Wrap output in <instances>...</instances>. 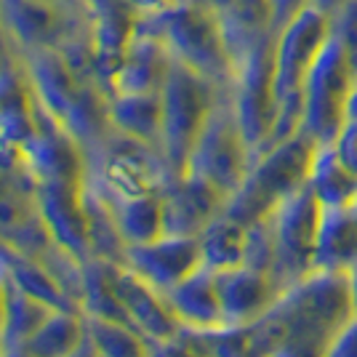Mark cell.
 Wrapping results in <instances>:
<instances>
[{"instance_id":"6da1fadb","label":"cell","mask_w":357,"mask_h":357,"mask_svg":"<svg viewBox=\"0 0 357 357\" xmlns=\"http://www.w3.org/2000/svg\"><path fill=\"white\" fill-rule=\"evenodd\" d=\"M352 317L349 269H314L248 328L269 357H328L333 339Z\"/></svg>"},{"instance_id":"603a6c76","label":"cell","mask_w":357,"mask_h":357,"mask_svg":"<svg viewBox=\"0 0 357 357\" xmlns=\"http://www.w3.org/2000/svg\"><path fill=\"white\" fill-rule=\"evenodd\" d=\"M51 304H45L40 298L30 296L27 291H22L19 285L8 280V296H6V323H3V339L0 349H22L27 339L38 328L43 326V320L51 314Z\"/></svg>"},{"instance_id":"44dd1931","label":"cell","mask_w":357,"mask_h":357,"mask_svg":"<svg viewBox=\"0 0 357 357\" xmlns=\"http://www.w3.org/2000/svg\"><path fill=\"white\" fill-rule=\"evenodd\" d=\"M86 342V314L80 310H51L43 326L22 347L30 357H70Z\"/></svg>"},{"instance_id":"4dcf8cb0","label":"cell","mask_w":357,"mask_h":357,"mask_svg":"<svg viewBox=\"0 0 357 357\" xmlns=\"http://www.w3.org/2000/svg\"><path fill=\"white\" fill-rule=\"evenodd\" d=\"M328 357H357V317H352L333 339Z\"/></svg>"},{"instance_id":"1f68e13d","label":"cell","mask_w":357,"mask_h":357,"mask_svg":"<svg viewBox=\"0 0 357 357\" xmlns=\"http://www.w3.org/2000/svg\"><path fill=\"white\" fill-rule=\"evenodd\" d=\"M178 3H192V6H200V8H208L216 16H224L235 8L240 0H178Z\"/></svg>"},{"instance_id":"ba28073f","label":"cell","mask_w":357,"mask_h":357,"mask_svg":"<svg viewBox=\"0 0 357 357\" xmlns=\"http://www.w3.org/2000/svg\"><path fill=\"white\" fill-rule=\"evenodd\" d=\"M323 216L326 206L310 181L298 192L285 197L272 213V229H275L272 280L280 288V294L314 272V253H317Z\"/></svg>"},{"instance_id":"8fae6325","label":"cell","mask_w":357,"mask_h":357,"mask_svg":"<svg viewBox=\"0 0 357 357\" xmlns=\"http://www.w3.org/2000/svg\"><path fill=\"white\" fill-rule=\"evenodd\" d=\"M83 187H86V178L83 181H38L35 184V203H38L48 235L61 251L75 256L77 261L91 259Z\"/></svg>"},{"instance_id":"3957f363","label":"cell","mask_w":357,"mask_h":357,"mask_svg":"<svg viewBox=\"0 0 357 357\" xmlns=\"http://www.w3.org/2000/svg\"><path fill=\"white\" fill-rule=\"evenodd\" d=\"M136 24L155 32L171 59L192 67L219 86H232L235 61L224 38L222 19L213 11L192 3H176L160 14L136 16Z\"/></svg>"},{"instance_id":"277c9868","label":"cell","mask_w":357,"mask_h":357,"mask_svg":"<svg viewBox=\"0 0 357 357\" xmlns=\"http://www.w3.org/2000/svg\"><path fill=\"white\" fill-rule=\"evenodd\" d=\"M224 89L229 86H219L192 67L171 59L160 89V105H163L160 152L174 176L184 174L195 142L203 131L211 109L222 99Z\"/></svg>"},{"instance_id":"9a60e30c","label":"cell","mask_w":357,"mask_h":357,"mask_svg":"<svg viewBox=\"0 0 357 357\" xmlns=\"http://www.w3.org/2000/svg\"><path fill=\"white\" fill-rule=\"evenodd\" d=\"M171 67V54L155 32L139 27L134 22V32L126 43L118 70L109 77L107 96L120 93H158Z\"/></svg>"},{"instance_id":"52a82bcc","label":"cell","mask_w":357,"mask_h":357,"mask_svg":"<svg viewBox=\"0 0 357 357\" xmlns=\"http://www.w3.org/2000/svg\"><path fill=\"white\" fill-rule=\"evenodd\" d=\"M229 96L238 112L243 136L253 158L267 147L269 131L278 115L275 93V32H261L235 61Z\"/></svg>"},{"instance_id":"7402d4cb","label":"cell","mask_w":357,"mask_h":357,"mask_svg":"<svg viewBox=\"0 0 357 357\" xmlns=\"http://www.w3.org/2000/svg\"><path fill=\"white\" fill-rule=\"evenodd\" d=\"M245 238H248V227L229 219L227 213L216 216L197 235L200 253H203V267L213 269V272L240 267L245 261Z\"/></svg>"},{"instance_id":"484cf974","label":"cell","mask_w":357,"mask_h":357,"mask_svg":"<svg viewBox=\"0 0 357 357\" xmlns=\"http://www.w3.org/2000/svg\"><path fill=\"white\" fill-rule=\"evenodd\" d=\"M245 267L272 275L275 269V229H272V216L261 219L248 227L245 238Z\"/></svg>"},{"instance_id":"74e56055","label":"cell","mask_w":357,"mask_h":357,"mask_svg":"<svg viewBox=\"0 0 357 357\" xmlns=\"http://www.w3.org/2000/svg\"><path fill=\"white\" fill-rule=\"evenodd\" d=\"M352 208H355V213H357V200H355V206H352Z\"/></svg>"},{"instance_id":"f35d334b","label":"cell","mask_w":357,"mask_h":357,"mask_svg":"<svg viewBox=\"0 0 357 357\" xmlns=\"http://www.w3.org/2000/svg\"><path fill=\"white\" fill-rule=\"evenodd\" d=\"M0 357H3V349H0Z\"/></svg>"},{"instance_id":"2e32d148","label":"cell","mask_w":357,"mask_h":357,"mask_svg":"<svg viewBox=\"0 0 357 357\" xmlns=\"http://www.w3.org/2000/svg\"><path fill=\"white\" fill-rule=\"evenodd\" d=\"M213 278H216V291L222 298L224 326H253L280 298V288L275 285L272 275L256 272L245 264L219 269L213 272Z\"/></svg>"},{"instance_id":"f546056e","label":"cell","mask_w":357,"mask_h":357,"mask_svg":"<svg viewBox=\"0 0 357 357\" xmlns=\"http://www.w3.org/2000/svg\"><path fill=\"white\" fill-rule=\"evenodd\" d=\"M307 6H310V0H267L269 30L278 35V32L283 30L285 24L294 19V16L301 14Z\"/></svg>"},{"instance_id":"ffe728a7","label":"cell","mask_w":357,"mask_h":357,"mask_svg":"<svg viewBox=\"0 0 357 357\" xmlns=\"http://www.w3.org/2000/svg\"><path fill=\"white\" fill-rule=\"evenodd\" d=\"M357 261V213L355 208H326L314 269H349Z\"/></svg>"},{"instance_id":"836d02e7","label":"cell","mask_w":357,"mask_h":357,"mask_svg":"<svg viewBox=\"0 0 357 357\" xmlns=\"http://www.w3.org/2000/svg\"><path fill=\"white\" fill-rule=\"evenodd\" d=\"M6 296H8V278L0 267V339H3V323H6Z\"/></svg>"},{"instance_id":"83f0119b","label":"cell","mask_w":357,"mask_h":357,"mask_svg":"<svg viewBox=\"0 0 357 357\" xmlns=\"http://www.w3.org/2000/svg\"><path fill=\"white\" fill-rule=\"evenodd\" d=\"M331 147H333V152L342 160L344 168L357 176V118L344 120L342 131L331 142Z\"/></svg>"},{"instance_id":"ac0fdd59","label":"cell","mask_w":357,"mask_h":357,"mask_svg":"<svg viewBox=\"0 0 357 357\" xmlns=\"http://www.w3.org/2000/svg\"><path fill=\"white\" fill-rule=\"evenodd\" d=\"M89 181V178H86ZM91 184V181H89ZM93 187V184H91ZM96 190V187H93ZM96 195L105 200L107 211L112 216V222L118 227L120 238L126 245L136 243H149L158 240L163 232V195L149 192L136 195V197H118V195H107L96 190Z\"/></svg>"},{"instance_id":"d6986e66","label":"cell","mask_w":357,"mask_h":357,"mask_svg":"<svg viewBox=\"0 0 357 357\" xmlns=\"http://www.w3.org/2000/svg\"><path fill=\"white\" fill-rule=\"evenodd\" d=\"M107 115L112 131L160 149L163 136V105L158 93H120L109 96Z\"/></svg>"},{"instance_id":"e0dca14e","label":"cell","mask_w":357,"mask_h":357,"mask_svg":"<svg viewBox=\"0 0 357 357\" xmlns=\"http://www.w3.org/2000/svg\"><path fill=\"white\" fill-rule=\"evenodd\" d=\"M163 296L181 328L208 331V328L224 326V310L219 291H216L213 269L200 267L178 285H174L171 291H165Z\"/></svg>"},{"instance_id":"4316f807","label":"cell","mask_w":357,"mask_h":357,"mask_svg":"<svg viewBox=\"0 0 357 357\" xmlns=\"http://www.w3.org/2000/svg\"><path fill=\"white\" fill-rule=\"evenodd\" d=\"M331 32L342 43V48L347 51V56H349L357 73V0L344 3L342 11L331 19Z\"/></svg>"},{"instance_id":"5bb4252c","label":"cell","mask_w":357,"mask_h":357,"mask_svg":"<svg viewBox=\"0 0 357 357\" xmlns=\"http://www.w3.org/2000/svg\"><path fill=\"white\" fill-rule=\"evenodd\" d=\"M107 275H109V285L126 312L128 326L136 328L147 342H165V339H174L181 331L178 320L165 304V296L155 285L142 280L126 264L107 261Z\"/></svg>"},{"instance_id":"d590c367","label":"cell","mask_w":357,"mask_h":357,"mask_svg":"<svg viewBox=\"0 0 357 357\" xmlns=\"http://www.w3.org/2000/svg\"><path fill=\"white\" fill-rule=\"evenodd\" d=\"M70 357H96V352H93V347H91V342H89V333H86V342H83V347H80V349H75Z\"/></svg>"},{"instance_id":"7c38bea8","label":"cell","mask_w":357,"mask_h":357,"mask_svg":"<svg viewBox=\"0 0 357 357\" xmlns=\"http://www.w3.org/2000/svg\"><path fill=\"white\" fill-rule=\"evenodd\" d=\"M123 264L136 272L142 280L155 285L160 294H165L203 267L200 240L181 238V235H160L149 243L126 245Z\"/></svg>"},{"instance_id":"cb8c5ba5","label":"cell","mask_w":357,"mask_h":357,"mask_svg":"<svg viewBox=\"0 0 357 357\" xmlns=\"http://www.w3.org/2000/svg\"><path fill=\"white\" fill-rule=\"evenodd\" d=\"M310 184L314 187V192L323 200L326 208H349V206H355L357 176L344 168L331 144H323L317 149Z\"/></svg>"},{"instance_id":"8d00e7d4","label":"cell","mask_w":357,"mask_h":357,"mask_svg":"<svg viewBox=\"0 0 357 357\" xmlns=\"http://www.w3.org/2000/svg\"><path fill=\"white\" fill-rule=\"evenodd\" d=\"M3 357H30L24 349H3Z\"/></svg>"},{"instance_id":"d6a6232c","label":"cell","mask_w":357,"mask_h":357,"mask_svg":"<svg viewBox=\"0 0 357 357\" xmlns=\"http://www.w3.org/2000/svg\"><path fill=\"white\" fill-rule=\"evenodd\" d=\"M344 3H347V0H310V6H312V8H317L320 14H326L328 19H333V16L339 14Z\"/></svg>"},{"instance_id":"9c48e42d","label":"cell","mask_w":357,"mask_h":357,"mask_svg":"<svg viewBox=\"0 0 357 357\" xmlns=\"http://www.w3.org/2000/svg\"><path fill=\"white\" fill-rule=\"evenodd\" d=\"M357 89V73L342 43L328 38L323 54L304 80V131L320 144H331L347 120L349 96Z\"/></svg>"},{"instance_id":"f1b7e54d","label":"cell","mask_w":357,"mask_h":357,"mask_svg":"<svg viewBox=\"0 0 357 357\" xmlns=\"http://www.w3.org/2000/svg\"><path fill=\"white\" fill-rule=\"evenodd\" d=\"M149 352L152 357H208L197 344L184 336V331H178L174 339L165 342H149Z\"/></svg>"},{"instance_id":"e575fe53","label":"cell","mask_w":357,"mask_h":357,"mask_svg":"<svg viewBox=\"0 0 357 357\" xmlns=\"http://www.w3.org/2000/svg\"><path fill=\"white\" fill-rule=\"evenodd\" d=\"M349 291H352V310L357 317V261L349 267Z\"/></svg>"},{"instance_id":"5b68a950","label":"cell","mask_w":357,"mask_h":357,"mask_svg":"<svg viewBox=\"0 0 357 357\" xmlns=\"http://www.w3.org/2000/svg\"><path fill=\"white\" fill-rule=\"evenodd\" d=\"M0 40L11 59L91 40V16L59 0H0Z\"/></svg>"},{"instance_id":"30bf717a","label":"cell","mask_w":357,"mask_h":357,"mask_svg":"<svg viewBox=\"0 0 357 357\" xmlns=\"http://www.w3.org/2000/svg\"><path fill=\"white\" fill-rule=\"evenodd\" d=\"M331 38V19L307 6L275 35V93L278 102L304 89V80Z\"/></svg>"},{"instance_id":"7a4b0ae2","label":"cell","mask_w":357,"mask_h":357,"mask_svg":"<svg viewBox=\"0 0 357 357\" xmlns=\"http://www.w3.org/2000/svg\"><path fill=\"white\" fill-rule=\"evenodd\" d=\"M320 147L323 144L314 136L298 131L296 136L253 158L248 176L240 184L238 192L227 200L224 213L243 227H251L272 216L285 197L298 192L310 181Z\"/></svg>"},{"instance_id":"4fadbf2b","label":"cell","mask_w":357,"mask_h":357,"mask_svg":"<svg viewBox=\"0 0 357 357\" xmlns=\"http://www.w3.org/2000/svg\"><path fill=\"white\" fill-rule=\"evenodd\" d=\"M163 232L197 238L216 216L224 213L227 195L219 192L206 178L181 174L168 178L163 190Z\"/></svg>"},{"instance_id":"8992f818","label":"cell","mask_w":357,"mask_h":357,"mask_svg":"<svg viewBox=\"0 0 357 357\" xmlns=\"http://www.w3.org/2000/svg\"><path fill=\"white\" fill-rule=\"evenodd\" d=\"M251 163L253 152L243 136L229 89H224L222 99L211 109L208 120L195 142L184 174L206 178L229 200L245 181Z\"/></svg>"},{"instance_id":"d4e9b609","label":"cell","mask_w":357,"mask_h":357,"mask_svg":"<svg viewBox=\"0 0 357 357\" xmlns=\"http://www.w3.org/2000/svg\"><path fill=\"white\" fill-rule=\"evenodd\" d=\"M86 333L96 357H152L147 339L126 323L86 317Z\"/></svg>"}]
</instances>
